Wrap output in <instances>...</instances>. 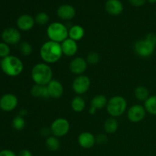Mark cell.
Returning a JSON list of instances; mask_svg holds the SVG:
<instances>
[{"label":"cell","instance_id":"34","mask_svg":"<svg viewBox=\"0 0 156 156\" xmlns=\"http://www.w3.org/2000/svg\"><path fill=\"white\" fill-rule=\"evenodd\" d=\"M0 156H18L10 149H3L0 151Z\"/></svg>","mask_w":156,"mask_h":156},{"label":"cell","instance_id":"6","mask_svg":"<svg viewBox=\"0 0 156 156\" xmlns=\"http://www.w3.org/2000/svg\"><path fill=\"white\" fill-rule=\"evenodd\" d=\"M156 45L147 39L139 40L134 44V51L138 56L147 58L152 56L155 50Z\"/></svg>","mask_w":156,"mask_h":156},{"label":"cell","instance_id":"36","mask_svg":"<svg viewBox=\"0 0 156 156\" xmlns=\"http://www.w3.org/2000/svg\"><path fill=\"white\" fill-rule=\"evenodd\" d=\"M18 156H33L31 152L28 149H23L18 153Z\"/></svg>","mask_w":156,"mask_h":156},{"label":"cell","instance_id":"13","mask_svg":"<svg viewBox=\"0 0 156 156\" xmlns=\"http://www.w3.org/2000/svg\"><path fill=\"white\" fill-rule=\"evenodd\" d=\"M34 18L31 15H27V14H24V15L18 17L16 21L18 28L22 31H28V30H31L34 26Z\"/></svg>","mask_w":156,"mask_h":156},{"label":"cell","instance_id":"22","mask_svg":"<svg viewBox=\"0 0 156 156\" xmlns=\"http://www.w3.org/2000/svg\"><path fill=\"white\" fill-rule=\"evenodd\" d=\"M119 124L117 120L114 117H109L105 120L104 123V129L105 131L108 134H113L118 129Z\"/></svg>","mask_w":156,"mask_h":156},{"label":"cell","instance_id":"26","mask_svg":"<svg viewBox=\"0 0 156 156\" xmlns=\"http://www.w3.org/2000/svg\"><path fill=\"white\" fill-rule=\"evenodd\" d=\"M134 95H135L136 98L140 101H146L149 97V91L147 88L145 86L140 85V86L136 87V88L134 91Z\"/></svg>","mask_w":156,"mask_h":156},{"label":"cell","instance_id":"29","mask_svg":"<svg viewBox=\"0 0 156 156\" xmlns=\"http://www.w3.org/2000/svg\"><path fill=\"white\" fill-rule=\"evenodd\" d=\"M35 23L38 24V25H46L47 23L50 21V17H49L48 14L46 12H39L37 14L36 17L34 18Z\"/></svg>","mask_w":156,"mask_h":156},{"label":"cell","instance_id":"3","mask_svg":"<svg viewBox=\"0 0 156 156\" xmlns=\"http://www.w3.org/2000/svg\"><path fill=\"white\" fill-rule=\"evenodd\" d=\"M1 69L7 76L16 77L21 75L24 70V64L19 58L10 55L2 59Z\"/></svg>","mask_w":156,"mask_h":156},{"label":"cell","instance_id":"25","mask_svg":"<svg viewBox=\"0 0 156 156\" xmlns=\"http://www.w3.org/2000/svg\"><path fill=\"white\" fill-rule=\"evenodd\" d=\"M144 108L146 112L151 115L156 116V94L148 98L144 103Z\"/></svg>","mask_w":156,"mask_h":156},{"label":"cell","instance_id":"38","mask_svg":"<svg viewBox=\"0 0 156 156\" xmlns=\"http://www.w3.org/2000/svg\"><path fill=\"white\" fill-rule=\"evenodd\" d=\"M96 112H97V110H96L95 108H93V107H90L89 110H88V113H89L91 115H94V114H95Z\"/></svg>","mask_w":156,"mask_h":156},{"label":"cell","instance_id":"10","mask_svg":"<svg viewBox=\"0 0 156 156\" xmlns=\"http://www.w3.org/2000/svg\"><path fill=\"white\" fill-rule=\"evenodd\" d=\"M2 39L3 42L9 45H15L21 41V35L18 29L15 27H8L2 33Z\"/></svg>","mask_w":156,"mask_h":156},{"label":"cell","instance_id":"28","mask_svg":"<svg viewBox=\"0 0 156 156\" xmlns=\"http://www.w3.org/2000/svg\"><path fill=\"white\" fill-rule=\"evenodd\" d=\"M12 127L16 130H22L25 127V120L21 116L18 115L12 120Z\"/></svg>","mask_w":156,"mask_h":156},{"label":"cell","instance_id":"7","mask_svg":"<svg viewBox=\"0 0 156 156\" xmlns=\"http://www.w3.org/2000/svg\"><path fill=\"white\" fill-rule=\"evenodd\" d=\"M70 129V124L68 120L62 117L56 119L53 121L50 126V130L53 136L58 137H62L67 135Z\"/></svg>","mask_w":156,"mask_h":156},{"label":"cell","instance_id":"33","mask_svg":"<svg viewBox=\"0 0 156 156\" xmlns=\"http://www.w3.org/2000/svg\"><path fill=\"white\" fill-rule=\"evenodd\" d=\"M128 1L132 5L136 6V7H140V6H143L147 0H128Z\"/></svg>","mask_w":156,"mask_h":156},{"label":"cell","instance_id":"8","mask_svg":"<svg viewBox=\"0 0 156 156\" xmlns=\"http://www.w3.org/2000/svg\"><path fill=\"white\" fill-rule=\"evenodd\" d=\"M73 90L78 95L85 94L91 87V80L89 77L85 75L77 76L73 82Z\"/></svg>","mask_w":156,"mask_h":156},{"label":"cell","instance_id":"32","mask_svg":"<svg viewBox=\"0 0 156 156\" xmlns=\"http://www.w3.org/2000/svg\"><path fill=\"white\" fill-rule=\"evenodd\" d=\"M96 143L99 145H105L108 142V136L105 134H98L97 136L95 137Z\"/></svg>","mask_w":156,"mask_h":156},{"label":"cell","instance_id":"19","mask_svg":"<svg viewBox=\"0 0 156 156\" xmlns=\"http://www.w3.org/2000/svg\"><path fill=\"white\" fill-rule=\"evenodd\" d=\"M30 94L34 98H48L49 95L48 89L47 85H34L30 89Z\"/></svg>","mask_w":156,"mask_h":156},{"label":"cell","instance_id":"5","mask_svg":"<svg viewBox=\"0 0 156 156\" xmlns=\"http://www.w3.org/2000/svg\"><path fill=\"white\" fill-rule=\"evenodd\" d=\"M47 34L50 41L61 44L69 37V30L66 26L60 22H53L49 24Z\"/></svg>","mask_w":156,"mask_h":156},{"label":"cell","instance_id":"41","mask_svg":"<svg viewBox=\"0 0 156 156\" xmlns=\"http://www.w3.org/2000/svg\"><path fill=\"white\" fill-rule=\"evenodd\" d=\"M1 62H2V59H0V68H1Z\"/></svg>","mask_w":156,"mask_h":156},{"label":"cell","instance_id":"9","mask_svg":"<svg viewBox=\"0 0 156 156\" xmlns=\"http://www.w3.org/2000/svg\"><path fill=\"white\" fill-rule=\"evenodd\" d=\"M146 111L141 105H134L127 111V118L132 123H140L146 117Z\"/></svg>","mask_w":156,"mask_h":156},{"label":"cell","instance_id":"4","mask_svg":"<svg viewBox=\"0 0 156 156\" xmlns=\"http://www.w3.org/2000/svg\"><path fill=\"white\" fill-rule=\"evenodd\" d=\"M106 108L109 115L116 118V117L123 115L126 111L127 101L122 96H114L108 100Z\"/></svg>","mask_w":156,"mask_h":156},{"label":"cell","instance_id":"35","mask_svg":"<svg viewBox=\"0 0 156 156\" xmlns=\"http://www.w3.org/2000/svg\"><path fill=\"white\" fill-rule=\"evenodd\" d=\"M146 39H147L148 41H149L150 42H152V44H155L156 45V34L154 33H149L146 36Z\"/></svg>","mask_w":156,"mask_h":156},{"label":"cell","instance_id":"12","mask_svg":"<svg viewBox=\"0 0 156 156\" xmlns=\"http://www.w3.org/2000/svg\"><path fill=\"white\" fill-rule=\"evenodd\" d=\"M88 65L86 59L79 56V57L74 58L70 62L69 70L73 74L80 76V75H83V73L86 71Z\"/></svg>","mask_w":156,"mask_h":156},{"label":"cell","instance_id":"14","mask_svg":"<svg viewBox=\"0 0 156 156\" xmlns=\"http://www.w3.org/2000/svg\"><path fill=\"white\" fill-rule=\"evenodd\" d=\"M47 89H48L50 98L58 99L62 97V94H63V85L59 81L53 79L52 81H50V82L47 85Z\"/></svg>","mask_w":156,"mask_h":156},{"label":"cell","instance_id":"15","mask_svg":"<svg viewBox=\"0 0 156 156\" xmlns=\"http://www.w3.org/2000/svg\"><path fill=\"white\" fill-rule=\"evenodd\" d=\"M60 44L61 47H62V53L65 56L71 57V56H75L77 53L79 47H78V44L76 41L68 37L65 41H62Z\"/></svg>","mask_w":156,"mask_h":156},{"label":"cell","instance_id":"2","mask_svg":"<svg viewBox=\"0 0 156 156\" xmlns=\"http://www.w3.org/2000/svg\"><path fill=\"white\" fill-rule=\"evenodd\" d=\"M30 76L37 85H47L53 80V70L49 64L39 62L33 66Z\"/></svg>","mask_w":156,"mask_h":156},{"label":"cell","instance_id":"1","mask_svg":"<svg viewBox=\"0 0 156 156\" xmlns=\"http://www.w3.org/2000/svg\"><path fill=\"white\" fill-rule=\"evenodd\" d=\"M62 53L61 44L52 41L44 43L40 49V56L44 62L47 64L55 63L62 58Z\"/></svg>","mask_w":156,"mask_h":156},{"label":"cell","instance_id":"11","mask_svg":"<svg viewBox=\"0 0 156 156\" xmlns=\"http://www.w3.org/2000/svg\"><path fill=\"white\" fill-rule=\"evenodd\" d=\"M18 98L13 94H5L0 98V109L5 112H10L17 108Z\"/></svg>","mask_w":156,"mask_h":156},{"label":"cell","instance_id":"40","mask_svg":"<svg viewBox=\"0 0 156 156\" xmlns=\"http://www.w3.org/2000/svg\"><path fill=\"white\" fill-rule=\"evenodd\" d=\"M149 3H152V4H154V3H156V0H147Z\"/></svg>","mask_w":156,"mask_h":156},{"label":"cell","instance_id":"17","mask_svg":"<svg viewBox=\"0 0 156 156\" xmlns=\"http://www.w3.org/2000/svg\"><path fill=\"white\" fill-rule=\"evenodd\" d=\"M56 13L59 18L68 21L74 18L76 15V10L74 7L70 5H62L58 8Z\"/></svg>","mask_w":156,"mask_h":156},{"label":"cell","instance_id":"27","mask_svg":"<svg viewBox=\"0 0 156 156\" xmlns=\"http://www.w3.org/2000/svg\"><path fill=\"white\" fill-rule=\"evenodd\" d=\"M20 53L24 56H28L31 55L33 52V47L31 44H29L27 41H22L19 45Z\"/></svg>","mask_w":156,"mask_h":156},{"label":"cell","instance_id":"20","mask_svg":"<svg viewBox=\"0 0 156 156\" xmlns=\"http://www.w3.org/2000/svg\"><path fill=\"white\" fill-rule=\"evenodd\" d=\"M85 29L80 25H73L69 29V38L75 41H81L85 36Z\"/></svg>","mask_w":156,"mask_h":156},{"label":"cell","instance_id":"18","mask_svg":"<svg viewBox=\"0 0 156 156\" xmlns=\"http://www.w3.org/2000/svg\"><path fill=\"white\" fill-rule=\"evenodd\" d=\"M107 12L111 15H118L123 12V3L120 0H108L105 4Z\"/></svg>","mask_w":156,"mask_h":156},{"label":"cell","instance_id":"23","mask_svg":"<svg viewBox=\"0 0 156 156\" xmlns=\"http://www.w3.org/2000/svg\"><path fill=\"white\" fill-rule=\"evenodd\" d=\"M71 108L75 112L80 113L84 111L85 108V101L82 97L77 95L72 100Z\"/></svg>","mask_w":156,"mask_h":156},{"label":"cell","instance_id":"31","mask_svg":"<svg viewBox=\"0 0 156 156\" xmlns=\"http://www.w3.org/2000/svg\"><path fill=\"white\" fill-rule=\"evenodd\" d=\"M86 61L88 62V64L95 65V64H97L100 61V56L96 52H91L87 56Z\"/></svg>","mask_w":156,"mask_h":156},{"label":"cell","instance_id":"24","mask_svg":"<svg viewBox=\"0 0 156 156\" xmlns=\"http://www.w3.org/2000/svg\"><path fill=\"white\" fill-rule=\"evenodd\" d=\"M45 144L47 149L51 152H56L60 147V142H59V138L55 136H50L47 137Z\"/></svg>","mask_w":156,"mask_h":156},{"label":"cell","instance_id":"37","mask_svg":"<svg viewBox=\"0 0 156 156\" xmlns=\"http://www.w3.org/2000/svg\"><path fill=\"white\" fill-rule=\"evenodd\" d=\"M41 135L44 136L48 137V136L50 135V133H51V130H50V129H48L47 128L44 127L41 129Z\"/></svg>","mask_w":156,"mask_h":156},{"label":"cell","instance_id":"39","mask_svg":"<svg viewBox=\"0 0 156 156\" xmlns=\"http://www.w3.org/2000/svg\"><path fill=\"white\" fill-rule=\"evenodd\" d=\"M27 114V111L26 109H22L19 112V115L21 116V117H24V116H26Z\"/></svg>","mask_w":156,"mask_h":156},{"label":"cell","instance_id":"30","mask_svg":"<svg viewBox=\"0 0 156 156\" xmlns=\"http://www.w3.org/2000/svg\"><path fill=\"white\" fill-rule=\"evenodd\" d=\"M10 47L9 44H7L5 42H0V58L7 57L10 56Z\"/></svg>","mask_w":156,"mask_h":156},{"label":"cell","instance_id":"16","mask_svg":"<svg viewBox=\"0 0 156 156\" xmlns=\"http://www.w3.org/2000/svg\"><path fill=\"white\" fill-rule=\"evenodd\" d=\"M78 143L83 149H91L96 143L95 136L90 132H82L78 136Z\"/></svg>","mask_w":156,"mask_h":156},{"label":"cell","instance_id":"21","mask_svg":"<svg viewBox=\"0 0 156 156\" xmlns=\"http://www.w3.org/2000/svg\"><path fill=\"white\" fill-rule=\"evenodd\" d=\"M108 98L104 94H98L95 95L91 101V107L95 108L96 110H101L105 108L108 105Z\"/></svg>","mask_w":156,"mask_h":156}]
</instances>
